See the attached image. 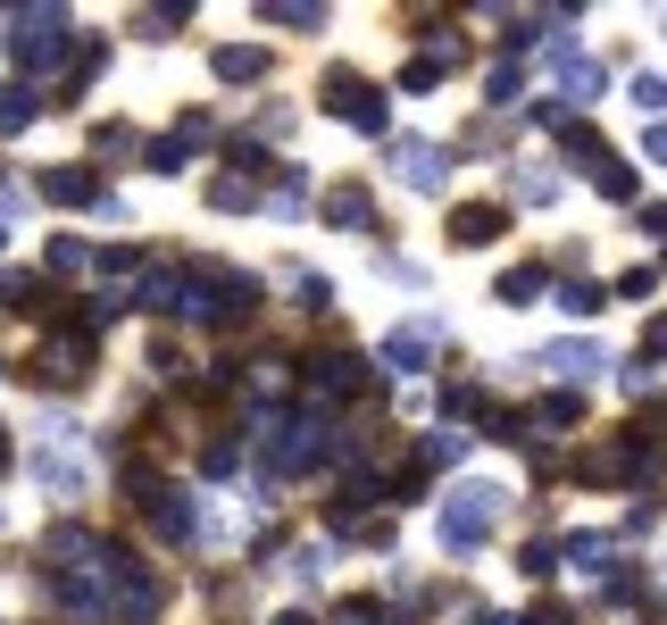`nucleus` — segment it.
Returning <instances> with one entry per match:
<instances>
[{
    "mask_svg": "<svg viewBox=\"0 0 667 625\" xmlns=\"http://www.w3.org/2000/svg\"><path fill=\"white\" fill-rule=\"evenodd\" d=\"M650 159H667V126H659V133H650Z\"/></svg>",
    "mask_w": 667,
    "mask_h": 625,
    "instance_id": "1",
    "label": "nucleus"
},
{
    "mask_svg": "<svg viewBox=\"0 0 667 625\" xmlns=\"http://www.w3.org/2000/svg\"><path fill=\"white\" fill-rule=\"evenodd\" d=\"M650 351H667V317H659V325H650Z\"/></svg>",
    "mask_w": 667,
    "mask_h": 625,
    "instance_id": "2",
    "label": "nucleus"
}]
</instances>
